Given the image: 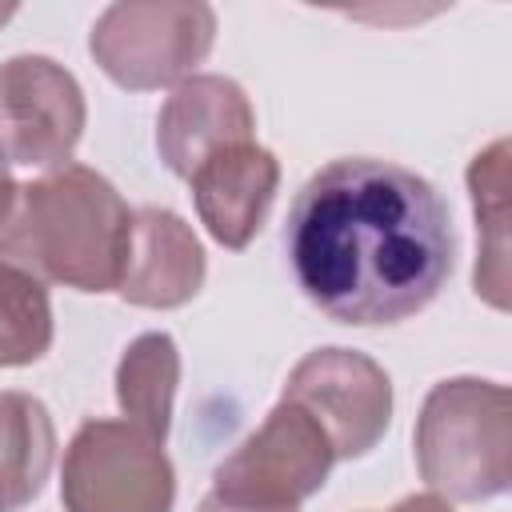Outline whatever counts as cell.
<instances>
[{"label": "cell", "instance_id": "1", "mask_svg": "<svg viewBox=\"0 0 512 512\" xmlns=\"http://www.w3.org/2000/svg\"><path fill=\"white\" fill-rule=\"evenodd\" d=\"M284 252L300 292L324 316L372 328L400 324L440 296L456 232L424 176L392 160L344 156L296 192Z\"/></svg>", "mask_w": 512, "mask_h": 512}, {"label": "cell", "instance_id": "2", "mask_svg": "<svg viewBox=\"0 0 512 512\" xmlns=\"http://www.w3.org/2000/svg\"><path fill=\"white\" fill-rule=\"evenodd\" d=\"M128 240L132 212L124 196L88 164H64L16 184V200L0 220V260L76 292H112Z\"/></svg>", "mask_w": 512, "mask_h": 512}, {"label": "cell", "instance_id": "3", "mask_svg": "<svg viewBox=\"0 0 512 512\" xmlns=\"http://www.w3.org/2000/svg\"><path fill=\"white\" fill-rule=\"evenodd\" d=\"M416 468L440 500L504 496L512 488V392L480 376L432 384L416 416Z\"/></svg>", "mask_w": 512, "mask_h": 512}, {"label": "cell", "instance_id": "4", "mask_svg": "<svg viewBox=\"0 0 512 512\" xmlns=\"http://www.w3.org/2000/svg\"><path fill=\"white\" fill-rule=\"evenodd\" d=\"M212 40L216 12L200 0H120L96 16L88 52L112 84L152 92L196 76Z\"/></svg>", "mask_w": 512, "mask_h": 512}, {"label": "cell", "instance_id": "5", "mask_svg": "<svg viewBox=\"0 0 512 512\" xmlns=\"http://www.w3.org/2000/svg\"><path fill=\"white\" fill-rule=\"evenodd\" d=\"M64 512H172L176 472L160 440L128 420H84L64 452Z\"/></svg>", "mask_w": 512, "mask_h": 512}, {"label": "cell", "instance_id": "6", "mask_svg": "<svg viewBox=\"0 0 512 512\" xmlns=\"http://www.w3.org/2000/svg\"><path fill=\"white\" fill-rule=\"evenodd\" d=\"M280 400L304 408L332 444L336 460L368 456L392 424L388 372L352 348H316L284 380Z\"/></svg>", "mask_w": 512, "mask_h": 512}, {"label": "cell", "instance_id": "7", "mask_svg": "<svg viewBox=\"0 0 512 512\" xmlns=\"http://www.w3.org/2000/svg\"><path fill=\"white\" fill-rule=\"evenodd\" d=\"M332 464L336 456L320 424L304 408L280 400L264 424L212 472V492L244 504L296 508L324 488Z\"/></svg>", "mask_w": 512, "mask_h": 512}, {"label": "cell", "instance_id": "8", "mask_svg": "<svg viewBox=\"0 0 512 512\" xmlns=\"http://www.w3.org/2000/svg\"><path fill=\"white\" fill-rule=\"evenodd\" d=\"M88 104L76 76L52 56L0 64V156L24 168H64L84 136Z\"/></svg>", "mask_w": 512, "mask_h": 512}, {"label": "cell", "instance_id": "9", "mask_svg": "<svg viewBox=\"0 0 512 512\" xmlns=\"http://www.w3.org/2000/svg\"><path fill=\"white\" fill-rule=\"evenodd\" d=\"M256 112L244 88L228 76L200 72L172 88L156 116V152L176 176H192L208 156L252 140Z\"/></svg>", "mask_w": 512, "mask_h": 512}, {"label": "cell", "instance_id": "10", "mask_svg": "<svg viewBox=\"0 0 512 512\" xmlns=\"http://www.w3.org/2000/svg\"><path fill=\"white\" fill-rule=\"evenodd\" d=\"M188 184L208 236L240 252L252 244V236L264 228L272 212V200L280 188V160L256 140H244L208 156L188 176Z\"/></svg>", "mask_w": 512, "mask_h": 512}, {"label": "cell", "instance_id": "11", "mask_svg": "<svg viewBox=\"0 0 512 512\" xmlns=\"http://www.w3.org/2000/svg\"><path fill=\"white\" fill-rule=\"evenodd\" d=\"M204 248L168 208L132 212V240L116 292L136 308H180L204 284Z\"/></svg>", "mask_w": 512, "mask_h": 512}, {"label": "cell", "instance_id": "12", "mask_svg": "<svg viewBox=\"0 0 512 512\" xmlns=\"http://www.w3.org/2000/svg\"><path fill=\"white\" fill-rule=\"evenodd\" d=\"M56 460L48 408L28 392H0V500L8 512L32 504Z\"/></svg>", "mask_w": 512, "mask_h": 512}, {"label": "cell", "instance_id": "13", "mask_svg": "<svg viewBox=\"0 0 512 512\" xmlns=\"http://www.w3.org/2000/svg\"><path fill=\"white\" fill-rule=\"evenodd\" d=\"M180 384V348L168 332L136 336L116 364V400L128 424L164 444Z\"/></svg>", "mask_w": 512, "mask_h": 512}, {"label": "cell", "instance_id": "14", "mask_svg": "<svg viewBox=\"0 0 512 512\" xmlns=\"http://www.w3.org/2000/svg\"><path fill=\"white\" fill-rule=\"evenodd\" d=\"M468 188L480 228L476 292L492 308H508V140H492L468 164Z\"/></svg>", "mask_w": 512, "mask_h": 512}, {"label": "cell", "instance_id": "15", "mask_svg": "<svg viewBox=\"0 0 512 512\" xmlns=\"http://www.w3.org/2000/svg\"><path fill=\"white\" fill-rule=\"evenodd\" d=\"M52 348V300L44 280L0 260V368L36 364Z\"/></svg>", "mask_w": 512, "mask_h": 512}, {"label": "cell", "instance_id": "16", "mask_svg": "<svg viewBox=\"0 0 512 512\" xmlns=\"http://www.w3.org/2000/svg\"><path fill=\"white\" fill-rule=\"evenodd\" d=\"M200 512H296V508H272V504H244V500H228V496H216L208 492L200 500Z\"/></svg>", "mask_w": 512, "mask_h": 512}, {"label": "cell", "instance_id": "17", "mask_svg": "<svg viewBox=\"0 0 512 512\" xmlns=\"http://www.w3.org/2000/svg\"><path fill=\"white\" fill-rule=\"evenodd\" d=\"M388 512H452V504L448 500H440L436 492H420V496H404L396 508H388Z\"/></svg>", "mask_w": 512, "mask_h": 512}, {"label": "cell", "instance_id": "18", "mask_svg": "<svg viewBox=\"0 0 512 512\" xmlns=\"http://www.w3.org/2000/svg\"><path fill=\"white\" fill-rule=\"evenodd\" d=\"M12 200H16V180H12V172H8V160L0 156V220L8 216Z\"/></svg>", "mask_w": 512, "mask_h": 512}, {"label": "cell", "instance_id": "19", "mask_svg": "<svg viewBox=\"0 0 512 512\" xmlns=\"http://www.w3.org/2000/svg\"><path fill=\"white\" fill-rule=\"evenodd\" d=\"M12 12H16L12 4H0V24H4V20H12Z\"/></svg>", "mask_w": 512, "mask_h": 512}, {"label": "cell", "instance_id": "20", "mask_svg": "<svg viewBox=\"0 0 512 512\" xmlns=\"http://www.w3.org/2000/svg\"><path fill=\"white\" fill-rule=\"evenodd\" d=\"M0 512H8V508H4V500H0Z\"/></svg>", "mask_w": 512, "mask_h": 512}]
</instances>
